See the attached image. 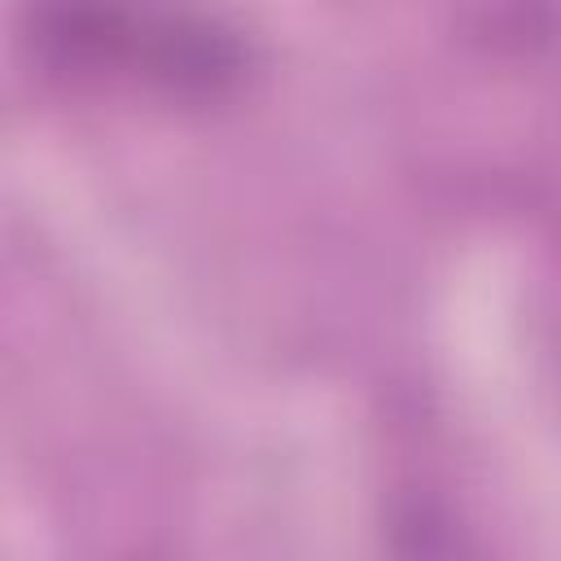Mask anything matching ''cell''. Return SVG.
<instances>
[{"instance_id":"obj_2","label":"cell","mask_w":561,"mask_h":561,"mask_svg":"<svg viewBox=\"0 0 561 561\" xmlns=\"http://www.w3.org/2000/svg\"><path fill=\"white\" fill-rule=\"evenodd\" d=\"M245 44L237 31L210 18H162L140 26L136 61L171 96H224L245 75Z\"/></svg>"},{"instance_id":"obj_1","label":"cell","mask_w":561,"mask_h":561,"mask_svg":"<svg viewBox=\"0 0 561 561\" xmlns=\"http://www.w3.org/2000/svg\"><path fill=\"white\" fill-rule=\"evenodd\" d=\"M26 48L57 75H101L136 57L140 22L118 0H26Z\"/></svg>"}]
</instances>
